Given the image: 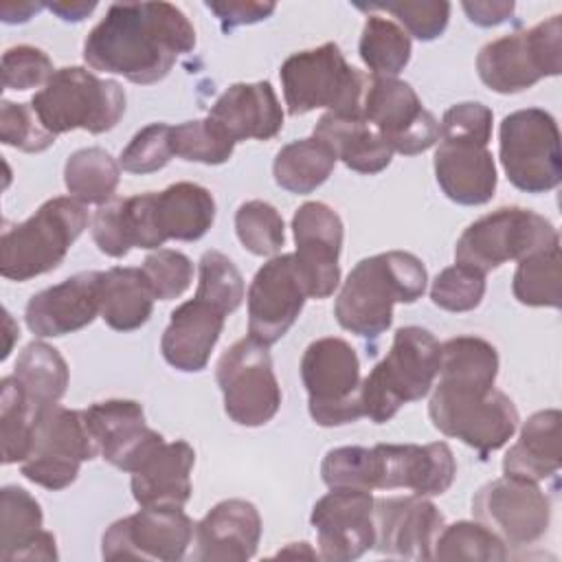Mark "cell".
Here are the masks:
<instances>
[{
	"mask_svg": "<svg viewBox=\"0 0 562 562\" xmlns=\"http://www.w3.org/2000/svg\"><path fill=\"white\" fill-rule=\"evenodd\" d=\"M485 296V274L472 266L457 263L443 268L432 285L430 301L446 312H470Z\"/></svg>",
	"mask_w": 562,
	"mask_h": 562,
	"instance_id": "cell-44",
	"label": "cell"
},
{
	"mask_svg": "<svg viewBox=\"0 0 562 562\" xmlns=\"http://www.w3.org/2000/svg\"><path fill=\"white\" fill-rule=\"evenodd\" d=\"M261 516L244 498L213 505L195 525V558L204 562H246L261 540Z\"/></svg>",
	"mask_w": 562,
	"mask_h": 562,
	"instance_id": "cell-25",
	"label": "cell"
},
{
	"mask_svg": "<svg viewBox=\"0 0 562 562\" xmlns=\"http://www.w3.org/2000/svg\"><path fill=\"white\" fill-rule=\"evenodd\" d=\"M209 119L233 140H270L283 127V108L270 81L233 83L211 105Z\"/></svg>",
	"mask_w": 562,
	"mask_h": 562,
	"instance_id": "cell-26",
	"label": "cell"
},
{
	"mask_svg": "<svg viewBox=\"0 0 562 562\" xmlns=\"http://www.w3.org/2000/svg\"><path fill=\"white\" fill-rule=\"evenodd\" d=\"M88 226V211L70 195L46 200L29 220L9 226L0 237V274L29 281L55 270Z\"/></svg>",
	"mask_w": 562,
	"mask_h": 562,
	"instance_id": "cell-4",
	"label": "cell"
},
{
	"mask_svg": "<svg viewBox=\"0 0 562 562\" xmlns=\"http://www.w3.org/2000/svg\"><path fill=\"white\" fill-rule=\"evenodd\" d=\"M432 426L479 454L503 448L518 428L516 404L498 389L472 382L437 380L428 402Z\"/></svg>",
	"mask_w": 562,
	"mask_h": 562,
	"instance_id": "cell-5",
	"label": "cell"
},
{
	"mask_svg": "<svg viewBox=\"0 0 562 562\" xmlns=\"http://www.w3.org/2000/svg\"><path fill=\"white\" fill-rule=\"evenodd\" d=\"M171 151V125L167 123H151L138 130L132 140L123 147L119 156V165L127 173L145 176L160 171L169 165Z\"/></svg>",
	"mask_w": 562,
	"mask_h": 562,
	"instance_id": "cell-47",
	"label": "cell"
},
{
	"mask_svg": "<svg viewBox=\"0 0 562 562\" xmlns=\"http://www.w3.org/2000/svg\"><path fill=\"white\" fill-rule=\"evenodd\" d=\"M301 380L310 417L318 426H345L362 417L360 360L345 338L325 336L310 342L301 358Z\"/></svg>",
	"mask_w": 562,
	"mask_h": 562,
	"instance_id": "cell-9",
	"label": "cell"
},
{
	"mask_svg": "<svg viewBox=\"0 0 562 562\" xmlns=\"http://www.w3.org/2000/svg\"><path fill=\"white\" fill-rule=\"evenodd\" d=\"M40 503L20 485L0 492V560H57L55 536L46 529Z\"/></svg>",
	"mask_w": 562,
	"mask_h": 562,
	"instance_id": "cell-29",
	"label": "cell"
},
{
	"mask_svg": "<svg viewBox=\"0 0 562 562\" xmlns=\"http://www.w3.org/2000/svg\"><path fill=\"white\" fill-rule=\"evenodd\" d=\"M279 79L290 116H303L318 108L336 114H362L369 77L353 68L334 42L290 55L281 64Z\"/></svg>",
	"mask_w": 562,
	"mask_h": 562,
	"instance_id": "cell-7",
	"label": "cell"
},
{
	"mask_svg": "<svg viewBox=\"0 0 562 562\" xmlns=\"http://www.w3.org/2000/svg\"><path fill=\"white\" fill-rule=\"evenodd\" d=\"M435 178L443 195L463 206L487 204L498 184L494 156L487 145L468 138H439Z\"/></svg>",
	"mask_w": 562,
	"mask_h": 562,
	"instance_id": "cell-24",
	"label": "cell"
},
{
	"mask_svg": "<svg viewBox=\"0 0 562 562\" xmlns=\"http://www.w3.org/2000/svg\"><path fill=\"white\" fill-rule=\"evenodd\" d=\"M472 514L505 547H529L549 529L551 501L536 481L503 474L479 487L472 498Z\"/></svg>",
	"mask_w": 562,
	"mask_h": 562,
	"instance_id": "cell-14",
	"label": "cell"
},
{
	"mask_svg": "<svg viewBox=\"0 0 562 562\" xmlns=\"http://www.w3.org/2000/svg\"><path fill=\"white\" fill-rule=\"evenodd\" d=\"M562 413L544 408L533 413L520 428L516 443L503 457V474L544 481L562 465Z\"/></svg>",
	"mask_w": 562,
	"mask_h": 562,
	"instance_id": "cell-31",
	"label": "cell"
},
{
	"mask_svg": "<svg viewBox=\"0 0 562 562\" xmlns=\"http://www.w3.org/2000/svg\"><path fill=\"white\" fill-rule=\"evenodd\" d=\"M428 285L424 261L406 250L360 259L347 274L334 305L338 325L360 338H378L393 323L395 303H415Z\"/></svg>",
	"mask_w": 562,
	"mask_h": 562,
	"instance_id": "cell-2",
	"label": "cell"
},
{
	"mask_svg": "<svg viewBox=\"0 0 562 562\" xmlns=\"http://www.w3.org/2000/svg\"><path fill=\"white\" fill-rule=\"evenodd\" d=\"M204 7L215 13L224 33H231L244 24H257L270 18L277 9L274 2H250V0H224V2H204Z\"/></svg>",
	"mask_w": 562,
	"mask_h": 562,
	"instance_id": "cell-54",
	"label": "cell"
},
{
	"mask_svg": "<svg viewBox=\"0 0 562 562\" xmlns=\"http://www.w3.org/2000/svg\"><path fill=\"white\" fill-rule=\"evenodd\" d=\"M375 498L369 490L331 487L310 514L316 529L318 555L329 562H349L364 555L375 540Z\"/></svg>",
	"mask_w": 562,
	"mask_h": 562,
	"instance_id": "cell-19",
	"label": "cell"
},
{
	"mask_svg": "<svg viewBox=\"0 0 562 562\" xmlns=\"http://www.w3.org/2000/svg\"><path fill=\"white\" fill-rule=\"evenodd\" d=\"M375 490H411L417 496H441L457 476V461L446 441L378 443Z\"/></svg>",
	"mask_w": 562,
	"mask_h": 562,
	"instance_id": "cell-20",
	"label": "cell"
},
{
	"mask_svg": "<svg viewBox=\"0 0 562 562\" xmlns=\"http://www.w3.org/2000/svg\"><path fill=\"white\" fill-rule=\"evenodd\" d=\"M476 72L498 94H516L544 77H558L562 72L560 15L487 42L476 55Z\"/></svg>",
	"mask_w": 562,
	"mask_h": 562,
	"instance_id": "cell-8",
	"label": "cell"
},
{
	"mask_svg": "<svg viewBox=\"0 0 562 562\" xmlns=\"http://www.w3.org/2000/svg\"><path fill=\"white\" fill-rule=\"evenodd\" d=\"M97 454L99 446L86 424L83 411L53 404L40 413L31 452L20 470L31 483L57 492L75 483L81 463Z\"/></svg>",
	"mask_w": 562,
	"mask_h": 562,
	"instance_id": "cell-12",
	"label": "cell"
},
{
	"mask_svg": "<svg viewBox=\"0 0 562 562\" xmlns=\"http://www.w3.org/2000/svg\"><path fill=\"white\" fill-rule=\"evenodd\" d=\"M195 48L191 20L169 2H114L83 42V61L132 83L162 81Z\"/></svg>",
	"mask_w": 562,
	"mask_h": 562,
	"instance_id": "cell-1",
	"label": "cell"
},
{
	"mask_svg": "<svg viewBox=\"0 0 562 562\" xmlns=\"http://www.w3.org/2000/svg\"><path fill=\"white\" fill-rule=\"evenodd\" d=\"M358 53L371 77H397L411 61L413 46L400 24L371 13L362 26Z\"/></svg>",
	"mask_w": 562,
	"mask_h": 562,
	"instance_id": "cell-37",
	"label": "cell"
},
{
	"mask_svg": "<svg viewBox=\"0 0 562 562\" xmlns=\"http://www.w3.org/2000/svg\"><path fill=\"white\" fill-rule=\"evenodd\" d=\"M224 321L226 314L200 296L178 305L160 338L167 364L184 373L202 371L222 336Z\"/></svg>",
	"mask_w": 562,
	"mask_h": 562,
	"instance_id": "cell-27",
	"label": "cell"
},
{
	"mask_svg": "<svg viewBox=\"0 0 562 562\" xmlns=\"http://www.w3.org/2000/svg\"><path fill=\"white\" fill-rule=\"evenodd\" d=\"M195 450L189 441H162L134 472L132 496L140 507H184L191 498Z\"/></svg>",
	"mask_w": 562,
	"mask_h": 562,
	"instance_id": "cell-28",
	"label": "cell"
},
{
	"mask_svg": "<svg viewBox=\"0 0 562 562\" xmlns=\"http://www.w3.org/2000/svg\"><path fill=\"white\" fill-rule=\"evenodd\" d=\"M195 533L182 507H140L112 522L101 540L103 560H165L184 558Z\"/></svg>",
	"mask_w": 562,
	"mask_h": 562,
	"instance_id": "cell-16",
	"label": "cell"
},
{
	"mask_svg": "<svg viewBox=\"0 0 562 562\" xmlns=\"http://www.w3.org/2000/svg\"><path fill=\"white\" fill-rule=\"evenodd\" d=\"M55 134H50L42 121L37 119L31 103H13L2 101L0 108V140L7 147H15L26 154H40L55 143Z\"/></svg>",
	"mask_w": 562,
	"mask_h": 562,
	"instance_id": "cell-48",
	"label": "cell"
},
{
	"mask_svg": "<svg viewBox=\"0 0 562 562\" xmlns=\"http://www.w3.org/2000/svg\"><path fill=\"white\" fill-rule=\"evenodd\" d=\"M99 454L114 468L134 472L165 437L145 424L143 406L134 400H105L83 408Z\"/></svg>",
	"mask_w": 562,
	"mask_h": 562,
	"instance_id": "cell-21",
	"label": "cell"
},
{
	"mask_svg": "<svg viewBox=\"0 0 562 562\" xmlns=\"http://www.w3.org/2000/svg\"><path fill=\"white\" fill-rule=\"evenodd\" d=\"M55 68L50 57L29 44H18L4 50L2 55V86L7 90H29L46 86Z\"/></svg>",
	"mask_w": 562,
	"mask_h": 562,
	"instance_id": "cell-50",
	"label": "cell"
},
{
	"mask_svg": "<svg viewBox=\"0 0 562 562\" xmlns=\"http://www.w3.org/2000/svg\"><path fill=\"white\" fill-rule=\"evenodd\" d=\"M323 483L331 487L375 490V452L364 446L331 448L321 463Z\"/></svg>",
	"mask_w": 562,
	"mask_h": 562,
	"instance_id": "cell-45",
	"label": "cell"
},
{
	"mask_svg": "<svg viewBox=\"0 0 562 562\" xmlns=\"http://www.w3.org/2000/svg\"><path fill=\"white\" fill-rule=\"evenodd\" d=\"M435 560L463 562H503L509 558L505 542L479 520H459L443 525L432 549Z\"/></svg>",
	"mask_w": 562,
	"mask_h": 562,
	"instance_id": "cell-40",
	"label": "cell"
},
{
	"mask_svg": "<svg viewBox=\"0 0 562 562\" xmlns=\"http://www.w3.org/2000/svg\"><path fill=\"white\" fill-rule=\"evenodd\" d=\"M11 375L37 413L66 395L70 378L64 356L42 340H33L22 349Z\"/></svg>",
	"mask_w": 562,
	"mask_h": 562,
	"instance_id": "cell-34",
	"label": "cell"
},
{
	"mask_svg": "<svg viewBox=\"0 0 562 562\" xmlns=\"http://www.w3.org/2000/svg\"><path fill=\"white\" fill-rule=\"evenodd\" d=\"M101 272L86 270L33 294L24 310L26 327L37 338H59L88 327L99 316Z\"/></svg>",
	"mask_w": 562,
	"mask_h": 562,
	"instance_id": "cell-23",
	"label": "cell"
},
{
	"mask_svg": "<svg viewBox=\"0 0 562 562\" xmlns=\"http://www.w3.org/2000/svg\"><path fill=\"white\" fill-rule=\"evenodd\" d=\"M143 272L158 301H171L182 296L193 281L191 259L171 248H158L143 261Z\"/></svg>",
	"mask_w": 562,
	"mask_h": 562,
	"instance_id": "cell-49",
	"label": "cell"
},
{
	"mask_svg": "<svg viewBox=\"0 0 562 562\" xmlns=\"http://www.w3.org/2000/svg\"><path fill=\"white\" fill-rule=\"evenodd\" d=\"M307 292L292 252L270 257L248 288V336L266 347L281 340L303 312Z\"/></svg>",
	"mask_w": 562,
	"mask_h": 562,
	"instance_id": "cell-18",
	"label": "cell"
},
{
	"mask_svg": "<svg viewBox=\"0 0 562 562\" xmlns=\"http://www.w3.org/2000/svg\"><path fill=\"white\" fill-rule=\"evenodd\" d=\"M312 136L323 140L336 154V160L358 173H380L393 158V149L362 114L325 112L314 125Z\"/></svg>",
	"mask_w": 562,
	"mask_h": 562,
	"instance_id": "cell-30",
	"label": "cell"
},
{
	"mask_svg": "<svg viewBox=\"0 0 562 562\" xmlns=\"http://www.w3.org/2000/svg\"><path fill=\"white\" fill-rule=\"evenodd\" d=\"M195 296L213 303L228 316L244 301V277L226 255L206 250L198 261Z\"/></svg>",
	"mask_w": 562,
	"mask_h": 562,
	"instance_id": "cell-43",
	"label": "cell"
},
{
	"mask_svg": "<svg viewBox=\"0 0 562 562\" xmlns=\"http://www.w3.org/2000/svg\"><path fill=\"white\" fill-rule=\"evenodd\" d=\"M336 154L316 136L283 145L272 162L274 182L294 195L316 191L334 171Z\"/></svg>",
	"mask_w": 562,
	"mask_h": 562,
	"instance_id": "cell-35",
	"label": "cell"
},
{
	"mask_svg": "<svg viewBox=\"0 0 562 562\" xmlns=\"http://www.w3.org/2000/svg\"><path fill=\"white\" fill-rule=\"evenodd\" d=\"M553 244H560V235L544 215L522 206H501L461 233L454 261L487 274L507 261H520Z\"/></svg>",
	"mask_w": 562,
	"mask_h": 562,
	"instance_id": "cell-10",
	"label": "cell"
},
{
	"mask_svg": "<svg viewBox=\"0 0 562 562\" xmlns=\"http://www.w3.org/2000/svg\"><path fill=\"white\" fill-rule=\"evenodd\" d=\"M215 380L224 397V411L235 424L257 428L279 413L281 386L270 351L250 336L239 338L220 356Z\"/></svg>",
	"mask_w": 562,
	"mask_h": 562,
	"instance_id": "cell-13",
	"label": "cell"
},
{
	"mask_svg": "<svg viewBox=\"0 0 562 562\" xmlns=\"http://www.w3.org/2000/svg\"><path fill=\"white\" fill-rule=\"evenodd\" d=\"M373 547L386 555L432 560V549L443 529V514L426 496H386L373 505Z\"/></svg>",
	"mask_w": 562,
	"mask_h": 562,
	"instance_id": "cell-22",
	"label": "cell"
},
{
	"mask_svg": "<svg viewBox=\"0 0 562 562\" xmlns=\"http://www.w3.org/2000/svg\"><path fill=\"white\" fill-rule=\"evenodd\" d=\"M121 180V165L101 147H83L68 156L64 184L81 204H105L114 198Z\"/></svg>",
	"mask_w": 562,
	"mask_h": 562,
	"instance_id": "cell-36",
	"label": "cell"
},
{
	"mask_svg": "<svg viewBox=\"0 0 562 562\" xmlns=\"http://www.w3.org/2000/svg\"><path fill=\"white\" fill-rule=\"evenodd\" d=\"M46 4H4L0 9L2 20L7 24H18V22H26L31 20L35 13H40Z\"/></svg>",
	"mask_w": 562,
	"mask_h": 562,
	"instance_id": "cell-57",
	"label": "cell"
},
{
	"mask_svg": "<svg viewBox=\"0 0 562 562\" xmlns=\"http://www.w3.org/2000/svg\"><path fill=\"white\" fill-rule=\"evenodd\" d=\"M123 222L132 248L158 250L165 244L154 215V191L123 198Z\"/></svg>",
	"mask_w": 562,
	"mask_h": 562,
	"instance_id": "cell-52",
	"label": "cell"
},
{
	"mask_svg": "<svg viewBox=\"0 0 562 562\" xmlns=\"http://www.w3.org/2000/svg\"><path fill=\"white\" fill-rule=\"evenodd\" d=\"M277 555H279V558H281V555H303V558H321V555H318L316 551H312V549H310V544H307V542H290V544H288V547H285L283 551H279Z\"/></svg>",
	"mask_w": 562,
	"mask_h": 562,
	"instance_id": "cell-58",
	"label": "cell"
},
{
	"mask_svg": "<svg viewBox=\"0 0 562 562\" xmlns=\"http://www.w3.org/2000/svg\"><path fill=\"white\" fill-rule=\"evenodd\" d=\"M439 360L441 345L428 329H395L389 353L362 380V415L373 424H386L404 404L426 397L437 380Z\"/></svg>",
	"mask_w": 562,
	"mask_h": 562,
	"instance_id": "cell-3",
	"label": "cell"
},
{
	"mask_svg": "<svg viewBox=\"0 0 562 562\" xmlns=\"http://www.w3.org/2000/svg\"><path fill=\"white\" fill-rule=\"evenodd\" d=\"M42 125L59 136L72 130L103 134L125 114V90L114 79H101L81 66H64L53 72L31 99Z\"/></svg>",
	"mask_w": 562,
	"mask_h": 562,
	"instance_id": "cell-6",
	"label": "cell"
},
{
	"mask_svg": "<svg viewBox=\"0 0 562 562\" xmlns=\"http://www.w3.org/2000/svg\"><path fill=\"white\" fill-rule=\"evenodd\" d=\"M154 215L165 241H195L215 222V200L206 187L176 182L160 193L154 191Z\"/></svg>",
	"mask_w": 562,
	"mask_h": 562,
	"instance_id": "cell-32",
	"label": "cell"
},
{
	"mask_svg": "<svg viewBox=\"0 0 562 562\" xmlns=\"http://www.w3.org/2000/svg\"><path fill=\"white\" fill-rule=\"evenodd\" d=\"M498 156L507 180L525 193L553 191L562 180L560 130L542 108L507 114L498 130Z\"/></svg>",
	"mask_w": 562,
	"mask_h": 562,
	"instance_id": "cell-11",
	"label": "cell"
},
{
	"mask_svg": "<svg viewBox=\"0 0 562 562\" xmlns=\"http://www.w3.org/2000/svg\"><path fill=\"white\" fill-rule=\"evenodd\" d=\"M461 7L472 24L485 29L507 22L516 9L514 2H463Z\"/></svg>",
	"mask_w": 562,
	"mask_h": 562,
	"instance_id": "cell-55",
	"label": "cell"
},
{
	"mask_svg": "<svg viewBox=\"0 0 562 562\" xmlns=\"http://www.w3.org/2000/svg\"><path fill=\"white\" fill-rule=\"evenodd\" d=\"M46 9H50L64 22H81L97 9V2H50Z\"/></svg>",
	"mask_w": 562,
	"mask_h": 562,
	"instance_id": "cell-56",
	"label": "cell"
},
{
	"mask_svg": "<svg viewBox=\"0 0 562 562\" xmlns=\"http://www.w3.org/2000/svg\"><path fill=\"white\" fill-rule=\"evenodd\" d=\"M514 299L529 307H560L562 270L560 244L536 250L518 261L512 279Z\"/></svg>",
	"mask_w": 562,
	"mask_h": 562,
	"instance_id": "cell-38",
	"label": "cell"
},
{
	"mask_svg": "<svg viewBox=\"0 0 562 562\" xmlns=\"http://www.w3.org/2000/svg\"><path fill=\"white\" fill-rule=\"evenodd\" d=\"M492 110L479 101L454 103L439 123V138H468L483 145L492 138Z\"/></svg>",
	"mask_w": 562,
	"mask_h": 562,
	"instance_id": "cell-51",
	"label": "cell"
},
{
	"mask_svg": "<svg viewBox=\"0 0 562 562\" xmlns=\"http://www.w3.org/2000/svg\"><path fill=\"white\" fill-rule=\"evenodd\" d=\"M37 417L40 413L31 406L15 378L4 375L0 382V439L4 465L22 463L29 457Z\"/></svg>",
	"mask_w": 562,
	"mask_h": 562,
	"instance_id": "cell-39",
	"label": "cell"
},
{
	"mask_svg": "<svg viewBox=\"0 0 562 562\" xmlns=\"http://www.w3.org/2000/svg\"><path fill=\"white\" fill-rule=\"evenodd\" d=\"M92 239L103 255L114 259H121L132 250L123 222V198H112L94 211Z\"/></svg>",
	"mask_w": 562,
	"mask_h": 562,
	"instance_id": "cell-53",
	"label": "cell"
},
{
	"mask_svg": "<svg viewBox=\"0 0 562 562\" xmlns=\"http://www.w3.org/2000/svg\"><path fill=\"white\" fill-rule=\"evenodd\" d=\"M233 149L235 143L209 116L171 127V151L187 162L224 165Z\"/></svg>",
	"mask_w": 562,
	"mask_h": 562,
	"instance_id": "cell-42",
	"label": "cell"
},
{
	"mask_svg": "<svg viewBox=\"0 0 562 562\" xmlns=\"http://www.w3.org/2000/svg\"><path fill=\"white\" fill-rule=\"evenodd\" d=\"M154 292L143 268L114 266L101 272L99 316L116 331H132L145 325L154 310Z\"/></svg>",
	"mask_w": 562,
	"mask_h": 562,
	"instance_id": "cell-33",
	"label": "cell"
},
{
	"mask_svg": "<svg viewBox=\"0 0 562 562\" xmlns=\"http://www.w3.org/2000/svg\"><path fill=\"white\" fill-rule=\"evenodd\" d=\"M235 233L241 246L257 257H274L285 244L283 217L263 200L239 204L235 211Z\"/></svg>",
	"mask_w": 562,
	"mask_h": 562,
	"instance_id": "cell-41",
	"label": "cell"
},
{
	"mask_svg": "<svg viewBox=\"0 0 562 562\" xmlns=\"http://www.w3.org/2000/svg\"><path fill=\"white\" fill-rule=\"evenodd\" d=\"M362 11H386L400 20L404 31L419 42L437 40L450 20V2L422 0V2H375L356 4Z\"/></svg>",
	"mask_w": 562,
	"mask_h": 562,
	"instance_id": "cell-46",
	"label": "cell"
},
{
	"mask_svg": "<svg viewBox=\"0 0 562 562\" xmlns=\"http://www.w3.org/2000/svg\"><path fill=\"white\" fill-rule=\"evenodd\" d=\"M362 116L393 151L404 156L422 154L439 140V121L422 105L413 86L397 77H369Z\"/></svg>",
	"mask_w": 562,
	"mask_h": 562,
	"instance_id": "cell-15",
	"label": "cell"
},
{
	"mask_svg": "<svg viewBox=\"0 0 562 562\" xmlns=\"http://www.w3.org/2000/svg\"><path fill=\"white\" fill-rule=\"evenodd\" d=\"M294 266L310 299H327L340 283L342 220L325 202H305L294 211Z\"/></svg>",
	"mask_w": 562,
	"mask_h": 562,
	"instance_id": "cell-17",
	"label": "cell"
}]
</instances>
